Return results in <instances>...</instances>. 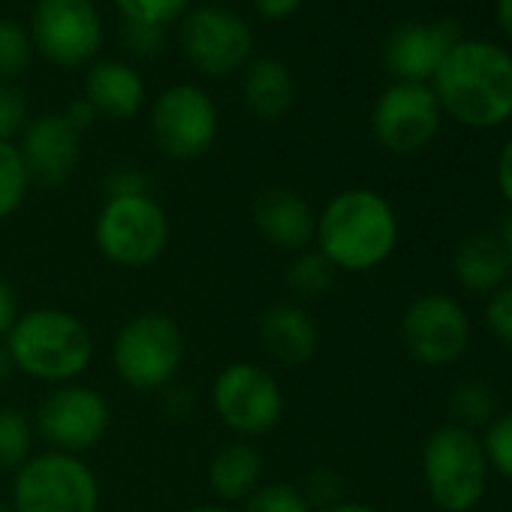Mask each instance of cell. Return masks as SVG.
Listing matches in <instances>:
<instances>
[{
    "label": "cell",
    "mask_w": 512,
    "mask_h": 512,
    "mask_svg": "<svg viewBox=\"0 0 512 512\" xmlns=\"http://www.w3.org/2000/svg\"><path fill=\"white\" fill-rule=\"evenodd\" d=\"M440 112L473 130L512 121V55L491 40H458L431 79Z\"/></svg>",
    "instance_id": "obj_1"
},
{
    "label": "cell",
    "mask_w": 512,
    "mask_h": 512,
    "mask_svg": "<svg viewBox=\"0 0 512 512\" xmlns=\"http://www.w3.org/2000/svg\"><path fill=\"white\" fill-rule=\"evenodd\" d=\"M401 223L395 205L371 187H347L335 193L317 214L314 247L347 275L380 269L395 253Z\"/></svg>",
    "instance_id": "obj_2"
},
{
    "label": "cell",
    "mask_w": 512,
    "mask_h": 512,
    "mask_svg": "<svg viewBox=\"0 0 512 512\" xmlns=\"http://www.w3.org/2000/svg\"><path fill=\"white\" fill-rule=\"evenodd\" d=\"M4 347L19 374L49 389L82 380L94 362V335L85 320L52 305L22 311Z\"/></svg>",
    "instance_id": "obj_3"
},
{
    "label": "cell",
    "mask_w": 512,
    "mask_h": 512,
    "mask_svg": "<svg viewBox=\"0 0 512 512\" xmlns=\"http://www.w3.org/2000/svg\"><path fill=\"white\" fill-rule=\"evenodd\" d=\"M184 356V332L163 311H142L130 317L115 332L109 350L115 377L139 395L169 389L184 368Z\"/></svg>",
    "instance_id": "obj_4"
},
{
    "label": "cell",
    "mask_w": 512,
    "mask_h": 512,
    "mask_svg": "<svg viewBox=\"0 0 512 512\" xmlns=\"http://www.w3.org/2000/svg\"><path fill=\"white\" fill-rule=\"evenodd\" d=\"M488 461L476 431L446 422L422 446V482L440 512H473L488 488Z\"/></svg>",
    "instance_id": "obj_5"
},
{
    "label": "cell",
    "mask_w": 512,
    "mask_h": 512,
    "mask_svg": "<svg viewBox=\"0 0 512 512\" xmlns=\"http://www.w3.org/2000/svg\"><path fill=\"white\" fill-rule=\"evenodd\" d=\"M208 404L217 422L235 440H256L272 434L287 410L278 374L263 362H229L208 386Z\"/></svg>",
    "instance_id": "obj_6"
},
{
    "label": "cell",
    "mask_w": 512,
    "mask_h": 512,
    "mask_svg": "<svg viewBox=\"0 0 512 512\" xmlns=\"http://www.w3.org/2000/svg\"><path fill=\"white\" fill-rule=\"evenodd\" d=\"M172 223L151 196H106L94 217V244L118 269H148L166 253Z\"/></svg>",
    "instance_id": "obj_7"
},
{
    "label": "cell",
    "mask_w": 512,
    "mask_h": 512,
    "mask_svg": "<svg viewBox=\"0 0 512 512\" xmlns=\"http://www.w3.org/2000/svg\"><path fill=\"white\" fill-rule=\"evenodd\" d=\"M100 479L82 455L34 452L10 485L13 512H100Z\"/></svg>",
    "instance_id": "obj_8"
},
{
    "label": "cell",
    "mask_w": 512,
    "mask_h": 512,
    "mask_svg": "<svg viewBox=\"0 0 512 512\" xmlns=\"http://www.w3.org/2000/svg\"><path fill=\"white\" fill-rule=\"evenodd\" d=\"M148 127L163 157L190 163L214 148L220 136V109L196 82H175L154 97Z\"/></svg>",
    "instance_id": "obj_9"
},
{
    "label": "cell",
    "mask_w": 512,
    "mask_h": 512,
    "mask_svg": "<svg viewBox=\"0 0 512 512\" xmlns=\"http://www.w3.org/2000/svg\"><path fill=\"white\" fill-rule=\"evenodd\" d=\"M31 419H34L37 440H43L46 449L85 455L106 437L112 425V407L100 389L76 380V383L52 386L40 398Z\"/></svg>",
    "instance_id": "obj_10"
},
{
    "label": "cell",
    "mask_w": 512,
    "mask_h": 512,
    "mask_svg": "<svg viewBox=\"0 0 512 512\" xmlns=\"http://www.w3.org/2000/svg\"><path fill=\"white\" fill-rule=\"evenodd\" d=\"M28 34L34 52L52 67H91L103 49V16L94 0H37Z\"/></svg>",
    "instance_id": "obj_11"
},
{
    "label": "cell",
    "mask_w": 512,
    "mask_h": 512,
    "mask_svg": "<svg viewBox=\"0 0 512 512\" xmlns=\"http://www.w3.org/2000/svg\"><path fill=\"white\" fill-rule=\"evenodd\" d=\"M178 49L199 76L229 79L253 61V31L238 13L205 4L178 22Z\"/></svg>",
    "instance_id": "obj_12"
},
{
    "label": "cell",
    "mask_w": 512,
    "mask_h": 512,
    "mask_svg": "<svg viewBox=\"0 0 512 512\" xmlns=\"http://www.w3.org/2000/svg\"><path fill=\"white\" fill-rule=\"evenodd\" d=\"M401 347L422 368H449L470 347V317L446 293H422L401 314Z\"/></svg>",
    "instance_id": "obj_13"
},
{
    "label": "cell",
    "mask_w": 512,
    "mask_h": 512,
    "mask_svg": "<svg viewBox=\"0 0 512 512\" xmlns=\"http://www.w3.org/2000/svg\"><path fill=\"white\" fill-rule=\"evenodd\" d=\"M440 103L431 85L392 82L371 109V133L389 154H419L440 133Z\"/></svg>",
    "instance_id": "obj_14"
},
{
    "label": "cell",
    "mask_w": 512,
    "mask_h": 512,
    "mask_svg": "<svg viewBox=\"0 0 512 512\" xmlns=\"http://www.w3.org/2000/svg\"><path fill=\"white\" fill-rule=\"evenodd\" d=\"M464 40L461 25L449 19L437 22H404L389 31L383 43V64L395 82H422L431 85L437 67L449 55V49Z\"/></svg>",
    "instance_id": "obj_15"
},
{
    "label": "cell",
    "mask_w": 512,
    "mask_h": 512,
    "mask_svg": "<svg viewBox=\"0 0 512 512\" xmlns=\"http://www.w3.org/2000/svg\"><path fill=\"white\" fill-rule=\"evenodd\" d=\"M31 184L58 190L64 187L82 160V133H76L61 112H43L34 115L25 133L16 142Z\"/></svg>",
    "instance_id": "obj_16"
},
{
    "label": "cell",
    "mask_w": 512,
    "mask_h": 512,
    "mask_svg": "<svg viewBox=\"0 0 512 512\" xmlns=\"http://www.w3.org/2000/svg\"><path fill=\"white\" fill-rule=\"evenodd\" d=\"M256 344L269 368L299 371L320 350V326L308 305L281 299L256 320Z\"/></svg>",
    "instance_id": "obj_17"
},
{
    "label": "cell",
    "mask_w": 512,
    "mask_h": 512,
    "mask_svg": "<svg viewBox=\"0 0 512 512\" xmlns=\"http://www.w3.org/2000/svg\"><path fill=\"white\" fill-rule=\"evenodd\" d=\"M250 220L256 235L278 253L296 256L314 247L317 211L293 187H266L256 193L250 205Z\"/></svg>",
    "instance_id": "obj_18"
},
{
    "label": "cell",
    "mask_w": 512,
    "mask_h": 512,
    "mask_svg": "<svg viewBox=\"0 0 512 512\" xmlns=\"http://www.w3.org/2000/svg\"><path fill=\"white\" fill-rule=\"evenodd\" d=\"M100 118L109 121H130L148 103L145 76L121 58H97L85 73V94H82Z\"/></svg>",
    "instance_id": "obj_19"
},
{
    "label": "cell",
    "mask_w": 512,
    "mask_h": 512,
    "mask_svg": "<svg viewBox=\"0 0 512 512\" xmlns=\"http://www.w3.org/2000/svg\"><path fill=\"white\" fill-rule=\"evenodd\" d=\"M241 103L256 121H281L296 106L293 70L275 55H253V61L241 70Z\"/></svg>",
    "instance_id": "obj_20"
},
{
    "label": "cell",
    "mask_w": 512,
    "mask_h": 512,
    "mask_svg": "<svg viewBox=\"0 0 512 512\" xmlns=\"http://www.w3.org/2000/svg\"><path fill=\"white\" fill-rule=\"evenodd\" d=\"M263 452L250 440H229L217 446L208 458V488L217 503H244L256 488L263 485Z\"/></svg>",
    "instance_id": "obj_21"
},
{
    "label": "cell",
    "mask_w": 512,
    "mask_h": 512,
    "mask_svg": "<svg viewBox=\"0 0 512 512\" xmlns=\"http://www.w3.org/2000/svg\"><path fill=\"white\" fill-rule=\"evenodd\" d=\"M455 281L476 296H491L509 281V260L497 232H467L452 250Z\"/></svg>",
    "instance_id": "obj_22"
},
{
    "label": "cell",
    "mask_w": 512,
    "mask_h": 512,
    "mask_svg": "<svg viewBox=\"0 0 512 512\" xmlns=\"http://www.w3.org/2000/svg\"><path fill=\"white\" fill-rule=\"evenodd\" d=\"M338 284V269L326 260L317 247H308L296 256H290V266L284 272V287L293 302L308 305L326 299Z\"/></svg>",
    "instance_id": "obj_23"
},
{
    "label": "cell",
    "mask_w": 512,
    "mask_h": 512,
    "mask_svg": "<svg viewBox=\"0 0 512 512\" xmlns=\"http://www.w3.org/2000/svg\"><path fill=\"white\" fill-rule=\"evenodd\" d=\"M34 419L19 407H0V473H16L34 455Z\"/></svg>",
    "instance_id": "obj_24"
},
{
    "label": "cell",
    "mask_w": 512,
    "mask_h": 512,
    "mask_svg": "<svg viewBox=\"0 0 512 512\" xmlns=\"http://www.w3.org/2000/svg\"><path fill=\"white\" fill-rule=\"evenodd\" d=\"M449 410L455 416V425L476 431V425H488L497 416V392L488 380L479 377L458 380L449 392Z\"/></svg>",
    "instance_id": "obj_25"
},
{
    "label": "cell",
    "mask_w": 512,
    "mask_h": 512,
    "mask_svg": "<svg viewBox=\"0 0 512 512\" xmlns=\"http://www.w3.org/2000/svg\"><path fill=\"white\" fill-rule=\"evenodd\" d=\"M28 166L16 148V142H0V220L13 217L31 193Z\"/></svg>",
    "instance_id": "obj_26"
},
{
    "label": "cell",
    "mask_w": 512,
    "mask_h": 512,
    "mask_svg": "<svg viewBox=\"0 0 512 512\" xmlns=\"http://www.w3.org/2000/svg\"><path fill=\"white\" fill-rule=\"evenodd\" d=\"M34 43L25 25L0 16V82L22 79L34 64Z\"/></svg>",
    "instance_id": "obj_27"
},
{
    "label": "cell",
    "mask_w": 512,
    "mask_h": 512,
    "mask_svg": "<svg viewBox=\"0 0 512 512\" xmlns=\"http://www.w3.org/2000/svg\"><path fill=\"white\" fill-rule=\"evenodd\" d=\"M112 4L124 22H139L163 31L178 25L193 10V0H112Z\"/></svg>",
    "instance_id": "obj_28"
},
{
    "label": "cell",
    "mask_w": 512,
    "mask_h": 512,
    "mask_svg": "<svg viewBox=\"0 0 512 512\" xmlns=\"http://www.w3.org/2000/svg\"><path fill=\"white\" fill-rule=\"evenodd\" d=\"M241 512H314L302 494L299 485L275 479V482H263L247 500Z\"/></svg>",
    "instance_id": "obj_29"
},
{
    "label": "cell",
    "mask_w": 512,
    "mask_h": 512,
    "mask_svg": "<svg viewBox=\"0 0 512 512\" xmlns=\"http://www.w3.org/2000/svg\"><path fill=\"white\" fill-rule=\"evenodd\" d=\"M479 440H482V449H485L488 470H494V473H500L503 479L512 482V410L497 413L485 425V434Z\"/></svg>",
    "instance_id": "obj_30"
},
{
    "label": "cell",
    "mask_w": 512,
    "mask_h": 512,
    "mask_svg": "<svg viewBox=\"0 0 512 512\" xmlns=\"http://www.w3.org/2000/svg\"><path fill=\"white\" fill-rule=\"evenodd\" d=\"M31 100L13 82H0V142H19L31 124Z\"/></svg>",
    "instance_id": "obj_31"
},
{
    "label": "cell",
    "mask_w": 512,
    "mask_h": 512,
    "mask_svg": "<svg viewBox=\"0 0 512 512\" xmlns=\"http://www.w3.org/2000/svg\"><path fill=\"white\" fill-rule=\"evenodd\" d=\"M299 488H302V494H305V500H308V506L314 512H320V509L335 506V503L344 500V479H341L338 470H332L326 464L311 467Z\"/></svg>",
    "instance_id": "obj_32"
},
{
    "label": "cell",
    "mask_w": 512,
    "mask_h": 512,
    "mask_svg": "<svg viewBox=\"0 0 512 512\" xmlns=\"http://www.w3.org/2000/svg\"><path fill=\"white\" fill-rule=\"evenodd\" d=\"M485 326L488 332L512 350V281H506L500 290H494L485 302Z\"/></svg>",
    "instance_id": "obj_33"
},
{
    "label": "cell",
    "mask_w": 512,
    "mask_h": 512,
    "mask_svg": "<svg viewBox=\"0 0 512 512\" xmlns=\"http://www.w3.org/2000/svg\"><path fill=\"white\" fill-rule=\"evenodd\" d=\"M121 46L133 58H154L166 46V31L151 28V25H139V22H124L121 25Z\"/></svg>",
    "instance_id": "obj_34"
},
{
    "label": "cell",
    "mask_w": 512,
    "mask_h": 512,
    "mask_svg": "<svg viewBox=\"0 0 512 512\" xmlns=\"http://www.w3.org/2000/svg\"><path fill=\"white\" fill-rule=\"evenodd\" d=\"M151 193V181L136 166H118L106 178V196H145Z\"/></svg>",
    "instance_id": "obj_35"
},
{
    "label": "cell",
    "mask_w": 512,
    "mask_h": 512,
    "mask_svg": "<svg viewBox=\"0 0 512 512\" xmlns=\"http://www.w3.org/2000/svg\"><path fill=\"white\" fill-rule=\"evenodd\" d=\"M19 314H22V305H19L16 287H13L7 278H0V344L7 341V335H10V329L16 326Z\"/></svg>",
    "instance_id": "obj_36"
},
{
    "label": "cell",
    "mask_w": 512,
    "mask_h": 512,
    "mask_svg": "<svg viewBox=\"0 0 512 512\" xmlns=\"http://www.w3.org/2000/svg\"><path fill=\"white\" fill-rule=\"evenodd\" d=\"M250 4H253V13H256V16L278 25V22L293 19V16L302 10L305 0H250Z\"/></svg>",
    "instance_id": "obj_37"
},
{
    "label": "cell",
    "mask_w": 512,
    "mask_h": 512,
    "mask_svg": "<svg viewBox=\"0 0 512 512\" xmlns=\"http://www.w3.org/2000/svg\"><path fill=\"white\" fill-rule=\"evenodd\" d=\"M61 115L67 118V124L76 130V133H85L88 127H94V121L100 118L97 112H94V106L85 100V97H79V100H70L64 109H61Z\"/></svg>",
    "instance_id": "obj_38"
},
{
    "label": "cell",
    "mask_w": 512,
    "mask_h": 512,
    "mask_svg": "<svg viewBox=\"0 0 512 512\" xmlns=\"http://www.w3.org/2000/svg\"><path fill=\"white\" fill-rule=\"evenodd\" d=\"M494 178H497V190H500V196L512 205V136L503 142V148H500V154H497Z\"/></svg>",
    "instance_id": "obj_39"
},
{
    "label": "cell",
    "mask_w": 512,
    "mask_h": 512,
    "mask_svg": "<svg viewBox=\"0 0 512 512\" xmlns=\"http://www.w3.org/2000/svg\"><path fill=\"white\" fill-rule=\"evenodd\" d=\"M494 16H497L503 37L512 43V0H494Z\"/></svg>",
    "instance_id": "obj_40"
},
{
    "label": "cell",
    "mask_w": 512,
    "mask_h": 512,
    "mask_svg": "<svg viewBox=\"0 0 512 512\" xmlns=\"http://www.w3.org/2000/svg\"><path fill=\"white\" fill-rule=\"evenodd\" d=\"M497 238L503 244V253H506V260H509V272H512V211L503 217V223L497 229Z\"/></svg>",
    "instance_id": "obj_41"
},
{
    "label": "cell",
    "mask_w": 512,
    "mask_h": 512,
    "mask_svg": "<svg viewBox=\"0 0 512 512\" xmlns=\"http://www.w3.org/2000/svg\"><path fill=\"white\" fill-rule=\"evenodd\" d=\"M320 512H380L377 506H371V503H362V500H341V503H335V506H326V509H320Z\"/></svg>",
    "instance_id": "obj_42"
},
{
    "label": "cell",
    "mask_w": 512,
    "mask_h": 512,
    "mask_svg": "<svg viewBox=\"0 0 512 512\" xmlns=\"http://www.w3.org/2000/svg\"><path fill=\"white\" fill-rule=\"evenodd\" d=\"M16 374V368H13V359H10V353H7V347L0 344V386H4L10 377Z\"/></svg>",
    "instance_id": "obj_43"
},
{
    "label": "cell",
    "mask_w": 512,
    "mask_h": 512,
    "mask_svg": "<svg viewBox=\"0 0 512 512\" xmlns=\"http://www.w3.org/2000/svg\"><path fill=\"white\" fill-rule=\"evenodd\" d=\"M181 512H235L232 506H226V503H196V506H187V509H181Z\"/></svg>",
    "instance_id": "obj_44"
},
{
    "label": "cell",
    "mask_w": 512,
    "mask_h": 512,
    "mask_svg": "<svg viewBox=\"0 0 512 512\" xmlns=\"http://www.w3.org/2000/svg\"><path fill=\"white\" fill-rule=\"evenodd\" d=\"M0 512H13V506H10V500H0Z\"/></svg>",
    "instance_id": "obj_45"
}]
</instances>
